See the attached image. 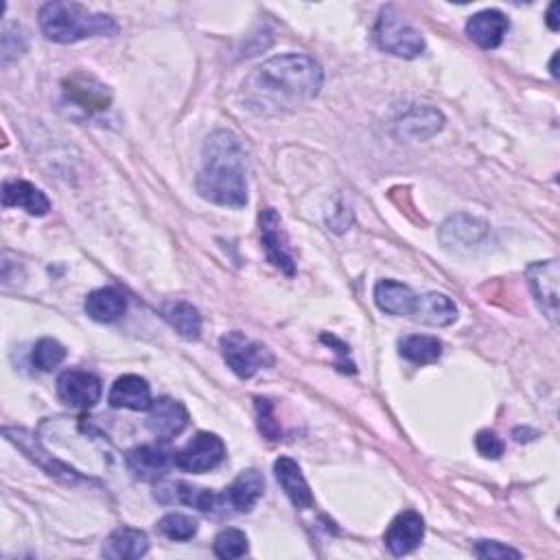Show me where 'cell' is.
I'll use <instances>...</instances> for the list:
<instances>
[{
	"label": "cell",
	"mask_w": 560,
	"mask_h": 560,
	"mask_svg": "<svg viewBox=\"0 0 560 560\" xmlns=\"http://www.w3.org/2000/svg\"><path fill=\"white\" fill-rule=\"evenodd\" d=\"M510 29V22L506 14L497 9H486L475 14L466 22V35L484 51H493L504 42L506 33Z\"/></svg>",
	"instance_id": "cell-15"
},
{
	"label": "cell",
	"mask_w": 560,
	"mask_h": 560,
	"mask_svg": "<svg viewBox=\"0 0 560 560\" xmlns=\"http://www.w3.org/2000/svg\"><path fill=\"white\" fill-rule=\"evenodd\" d=\"M442 125H445V116L436 108L416 105V108L403 114V119L399 121V134L410 140H427L436 136L442 130Z\"/></svg>",
	"instance_id": "cell-24"
},
{
	"label": "cell",
	"mask_w": 560,
	"mask_h": 560,
	"mask_svg": "<svg viewBox=\"0 0 560 560\" xmlns=\"http://www.w3.org/2000/svg\"><path fill=\"white\" fill-rule=\"evenodd\" d=\"M558 9H560V3H554L550 9H547V25H550L552 31H558L560 29V22H558Z\"/></svg>",
	"instance_id": "cell-35"
},
{
	"label": "cell",
	"mask_w": 560,
	"mask_h": 560,
	"mask_svg": "<svg viewBox=\"0 0 560 560\" xmlns=\"http://www.w3.org/2000/svg\"><path fill=\"white\" fill-rule=\"evenodd\" d=\"M261 241L267 259L274 267H278L280 272L287 276L296 274V263L294 256L289 252V243H287V235L283 230V224H280V217L274 208H265L261 213Z\"/></svg>",
	"instance_id": "cell-10"
},
{
	"label": "cell",
	"mask_w": 560,
	"mask_h": 560,
	"mask_svg": "<svg viewBox=\"0 0 560 560\" xmlns=\"http://www.w3.org/2000/svg\"><path fill=\"white\" fill-rule=\"evenodd\" d=\"M525 278L532 289L534 300L539 302L541 311L556 322L558 315V263L556 261H543L532 263L525 270Z\"/></svg>",
	"instance_id": "cell-11"
},
{
	"label": "cell",
	"mask_w": 560,
	"mask_h": 560,
	"mask_svg": "<svg viewBox=\"0 0 560 560\" xmlns=\"http://www.w3.org/2000/svg\"><path fill=\"white\" fill-rule=\"evenodd\" d=\"M64 359H66V348L57 340H51V337H44V340H40L33 346L31 361H33V366L42 372H49V370L57 368Z\"/></svg>",
	"instance_id": "cell-29"
},
{
	"label": "cell",
	"mask_w": 560,
	"mask_h": 560,
	"mask_svg": "<svg viewBox=\"0 0 560 560\" xmlns=\"http://www.w3.org/2000/svg\"><path fill=\"white\" fill-rule=\"evenodd\" d=\"M248 550H250L248 536H245L241 530L228 528L217 534V539H215V556L217 558H224V560L241 558L248 554Z\"/></svg>",
	"instance_id": "cell-30"
},
{
	"label": "cell",
	"mask_w": 560,
	"mask_h": 560,
	"mask_svg": "<svg viewBox=\"0 0 560 560\" xmlns=\"http://www.w3.org/2000/svg\"><path fill=\"white\" fill-rule=\"evenodd\" d=\"M423 539H425V519L414 510L401 512V515L390 523L388 532L383 536L385 547H388L394 556H405L414 552L416 547L423 543Z\"/></svg>",
	"instance_id": "cell-13"
},
{
	"label": "cell",
	"mask_w": 560,
	"mask_h": 560,
	"mask_svg": "<svg viewBox=\"0 0 560 560\" xmlns=\"http://www.w3.org/2000/svg\"><path fill=\"white\" fill-rule=\"evenodd\" d=\"M149 418H147V427L151 434H154L158 440L162 442H169L175 436H180L182 431L189 427V412H186V407L165 396V399H158L154 401L149 410Z\"/></svg>",
	"instance_id": "cell-12"
},
{
	"label": "cell",
	"mask_w": 560,
	"mask_h": 560,
	"mask_svg": "<svg viewBox=\"0 0 560 560\" xmlns=\"http://www.w3.org/2000/svg\"><path fill=\"white\" fill-rule=\"evenodd\" d=\"M410 320L429 326H449L458 320V307H455V302L447 294L429 291V294H418Z\"/></svg>",
	"instance_id": "cell-18"
},
{
	"label": "cell",
	"mask_w": 560,
	"mask_h": 560,
	"mask_svg": "<svg viewBox=\"0 0 560 560\" xmlns=\"http://www.w3.org/2000/svg\"><path fill=\"white\" fill-rule=\"evenodd\" d=\"M66 97L88 112H103L110 108V92L90 75H73L66 81Z\"/></svg>",
	"instance_id": "cell-17"
},
{
	"label": "cell",
	"mask_w": 560,
	"mask_h": 560,
	"mask_svg": "<svg viewBox=\"0 0 560 560\" xmlns=\"http://www.w3.org/2000/svg\"><path fill=\"white\" fill-rule=\"evenodd\" d=\"M195 186L206 202L217 206L243 208L248 204V165L239 136L228 130L208 136Z\"/></svg>",
	"instance_id": "cell-2"
},
{
	"label": "cell",
	"mask_w": 560,
	"mask_h": 560,
	"mask_svg": "<svg viewBox=\"0 0 560 560\" xmlns=\"http://www.w3.org/2000/svg\"><path fill=\"white\" fill-rule=\"evenodd\" d=\"M226 458V445L210 431H200L189 445L173 453V466L186 473H208Z\"/></svg>",
	"instance_id": "cell-6"
},
{
	"label": "cell",
	"mask_w": 560,
	"mask_h": 560,
	"mask_svg": "<svg viewBox=\"0 0 560 560\" xmlns=\"http://www.w3.org/2000/svg\"><path fill=\"white\" fill-rule=\"evenodd\" d=\"M221 355H224L228 368L241 379H250L263 368H270L274 364V355L270 348L252 342L239 331H230L221 337Z\"/></svg>",
	"instance_id": "cell-5"
},
{
	"label": "cell",
	"mask_w": 560,
	"mask_h": 560,
	"mask_svg": "<svg viewBox=\"0 0 560 560\" xmlns=\"http://www.w3.org/2000/svg\"><path fill=\"white\" fill-rule=\"evenodd\" d=\"M399 355L416 366L434 364L442 357V342L429 335H410L399 342Z\"/></svg>",
	"instance_id": "cell-27"
},
{
	"label": "cell",
	"mask_w": 560,
	"mask_h": 560,
	"mask_svg": "<svg viewBox=\"0 0 560 560\" xmlns=\"http://www.w3.org/2000/svg\"><path fill=\"white\" fill-rule=\"evenodd\" d=\"M162 315L173 326L175 333H180L184 340H197L202 333V315L189 302H167L162 307Z\"/></svg>",
	"instance_id": "cell-26"
},
{
	"label": "cell",
	"mask_w": 560,
	"mask_h": 560,
	"mask_svg": "<svg viewBox=\"0 0 560 560\" xmlns=\"http://www.w3.org/2000/svg\"><path fill=\"white\" fill-rule=\"evenodd\" d=\"M108 403L114 407V410L147 412L151 410V405H154V399H151V388L143 377L125 375L114 381Z\"/></svg>",
	"instance_id": "cell-16"
},
{
	"label": "cell",
	"mask_w": 560,
	"mask_h": 560,
	"mask_svg": "<svg viewBox=\"0 0 560 560\" xmlns=\"http://www.w3.org/2000/svg\"><path fill=\"white\" fill-rule=\"evenodd\" d=\"M256 418H259V431L267 440L280 438V425L274 418V407L267 399H256Z\"/></svg>",
	"instance_id": "cell-32"
},
{
	"label": "cell",
	"mask_w": 560,
	"mask_h": 560,
	"mask_svg": "<svg viewBox=\"0 0 560 560\" xmlns=\"http://www.w3.org/2000/svg\"><path fill=\"white\" fill-rule=\"evenodd\" d=\"M154 495L165 506H189L200 512H219V493L182 480L160 482Z\"/></svg>",
	"instance_id": "cell-7"
},
{
	"label": "cell",
	"mask_w": 560,
	"mask_h": 560,
	"mask_svg": "<svg viewBox=\"0 0 560 560\" xmlns=\"http://www.w3.org/2000/svg\"><path fill=\"white\" fill-rule=\"evenodd\" d=\"M324 73L320 64L307 55H278L254 68L245 79L243 92L261 112L291 110L320 95Z\"/></svg>",
	"instance_id": "cell-1"
},
{
	"label": "cell",
	"mask_w": 560,
	"mask_h": 560,
	"mask_svg": "<svg viewBox=\"0 0 560 560\" xmlns=\"http://www.w3.org/2000/svg\"><path fill=\"white\" fill-rule=\"evenodd\" d=\"M173 464V451L145 445L127 453V466L138 480H158Z\"/></svg>",
	"instance_id": "cell-20"
},
{
	"label": "cell",
	"mask_w": 560,
	"mask_h": 560,
	"mask_svg": "<svg viewBox=\"0 0 560 560\" xmlns=\"http://www.w3.org/2000/svg\"><path fill=\"white\" fill-rule=\"evenodd\" d=\"M101 381L92 372L66 370L57 379V396L75 410H90L101 399Z\"/></svg>",
	"instance_id": "cell-8"
},
{
	"label": "cell",
	"mask_w": 560,
	"mask_h": 560,
	"mask_svg": "<svg viewBox=\"0 0 560 560\" xmlns=\"http://www.w3.org/2000/svg\"><path fill=\"white\" fill-rule=\"evenodd\" d=\"M27 51V35L25 31H22L20 27L16 25H9V22H5V27H3V53H0V64L3 66H9L14 60H18V57Z\"/></svg>",
	"instance_id": "cell-31"
},
{
	"label": "cell",
	"mask_w": 560,
	"mask_h": 560,
	"mask_svg": "<svg viewBox=\"0 0 560 560\" xmlns=\"http://www.w3.org/2000/svg\"><path fill=\"white\" fill-rule=\"evenodd\" d=\"M486 237L488 224L469 215L449 217L440 228V241L445 243L447 248L458 252H471L477 245H482Z\"/></svg>",
	"instance_id": "cell-14"
},
{
	"label": "cell",
	"mask_w": 560,
	"mask_h": 560,
	"mask_svg": "<svg viewBox=\"0 0 560 560\" xmlns=\"http://www.w3.org/2000/svg\"><path fill=\"white\" fill-rule=\"evenodd\" d=\"M475 554L480 558H521V552L499 541H477Z\"/></svg>",
	"instance_id": "cell-34"
},
{
	"label": "cell",
	"mask_w": 560,
	"mask_h": 560,
	"mask_svg": "<svg viewBox=\"0 0 560 560\" xmlns=\"http://www.w3.org/2000/svg\"><path fill=\"white\" fill-rule=\"evenodd\" d=\"M197 523L193 517L180 515V512H171L158 521V532L167 536L171 541H189L197 534Z\"/></svg>",
	"instance_id": "cell-28"
},
{
	"label": "cell",
	"mask_w": 560,
	"mask_h": 560,
	"mask_svg": "<svg viewBox=\"0 0 560 560\" xmlns=\"http://www.w3.org/2000/svg\"><path fill=\"white\" fill-rule=\"evenodd\" d=\"M375 40L379 49L403 57V60H414L425 51V38L418 29H414L394 7H385L375 25Z\"/></svg>",
	"instance_id": "cell-4"
},
{
	"label": "cell",
	"mask_w": 560,
	"mask_h": 560,
	"mask_svg": "<svg viewBox=\"0 0 560 560\" xmlns=\"http://www.w3.org/2000/svg\"><path fill=\"white\" fill-rule=\"evenodd\" d=\"M40 29L46 38L60 44H73L88 38H110L119 33V25L108 14H95L79 3L53 0L40 9Z\"/></svg>",
	"instance_id": "cell-3"
},
{
	"label": "cell",
	"mask_w": 560,
	"mask_h": 560,
	"mask_svg": "<svg viewBox=\"0 0 560 560\" xmlns=\"http://www.w3.org/2000/svg\"><path fill=\"white\" fill-rule=\"evenodd\" d=\"M3 206L7 208H22L33 217H44L51 210V202L38 186L25 180L7 182L3 189Z\"/></svg>",
	"instance_id": "cell-22"
},
{
	"label": "cell",
	"mask_w": 560,
	"mask_h": 560,
	"mask_svg": "<svg viewBox=\"0 0 560 560\" xmlns=\"http://www.w3.org/2000/svg\"><path fill=\"white\" fill-rule=\"evenodd\" d=\"M475 447H477V451H480V455H484V458H488V460H499L506 451L501 438L495 434V431H488V429L477 434Z\"/></svg>",
	"instance_id": "cell-33"
},
{
	"label": "cell",
	"mask_w": 560,
	"mask_h": 560,
	"mask_svg": "<svg viewBox=\"0 0 560 560\" xmlns=\"http://www.w3.org/2000/svg\"><path fill=\"white\" fill-rule=\"evenodd\" d=\"M274 473H276L278 484L283 486L287 497L291 499V504L302 510L313 506V493H311V488L305 480V475H302L296 460H291V458H287V455H283V458L276 460Z\"/></svg>",
	"instance_id": "cell-21"
},
{
	"label": "cell",
	"mask_w": 560,
	"mask_h": 560,
	"mask_svg": "<svg viewBox=\"0 0 560 560\" xmlns=\"http://www.w3.org/2000/svg\"><path fill=\"white\" fill-rule=\"evenodd\" d=\"M265 493V480L259 471H243L230 488L219 493V512L241 515L250 512Z\"/></svg>",
	"instance_id": "cell-9"
},
{
	"label": "cell",
	"mask_w": 560,
	"mask_h": 560,
	"mask_svg": "<svg viewBox=\"0 0 560 560\" xmlns=\"http://www.w3.org/2000/svg\"><path fill=\"white\" fill-rule=\"evenodd\" d=\"M416 300L418 294H414L407 285L396 283V280H379L375 287L377 307L383 313L396 315V318H412Z\"/></svg>",
	"instance_id": "cell-19"
},
{
	"label": "cell",
	"mask_w": 560,
	"mask_h": 560,
	"mask_svg": "<svg viewBox=\"0 0 560 560\" xmlns=\"http://www.w3.org/2000/svg\"><path fill=\"white\" fill-rule=\"evenodd\" d=\"M84 309L95 322L110 324L119 320L127 311V298L123 291H119L116 287H103L92 291V294L86 298Z\"/></svg>",
	"instance_id": "cell-25"
},
{
	"label": "cell",
	"mask_w": 560,
	"mask_h": 560,
	"mask_svg": "<svg viewBox=\"0 0 560 560\" xmlns=\"http://www.w3.org/2000/svg\"><path fill=\"white\" fill-rule=\"evenodd\" d=\"M149 552V539L136 528L114 530L103 543V556L110 560H136Z\"/></svg>",
	"instance_id": "cell-23"
}]
</instances>
